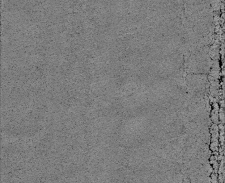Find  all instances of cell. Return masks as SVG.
<instances>
[{"label": "cell", "mask_w": 225, "mask_h": 183, "mask_svg": "<svg viewBox=\"0 0 225 183\" xmlns=\"http://www.w3.org/2000/svg\"><path fill=\"white\" fill-rule=\"evenodd\" d=\"M212 133V143L211 149L213 152L217 151L218 148V127L216 125H213L211 130Z\"/></svg>", "instance_id": "cell-1"}, {"label": "cell", "mask_w": 225, "mask_h": 183, "mask_svg": "<svg viewBox=\"0 0 225 183\" xmlns=\"http://www.w3.org/2000/svg\"><path fill=\"white\" fill-rule=\"evenodd\" d=\"M224 118H225V117H224V114H223V112H220V119L221 120V122H223H223H224Z\"/></svg>", "instance_id": "cell-2"}]
</instances>
